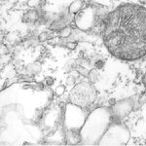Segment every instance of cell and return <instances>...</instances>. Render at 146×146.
<instances>
[{
  "label": "cell",
  "mask_w": 146,
  "mask_h": 146,
  "mask_svg": "<svg viewBox=\"0 0 146 146\" xmlns=\"http://www.w3.org/2000/svg\"><path fill=\"white\" fill-rule=\"evenodd\" d=\"M47 38H48V35H47V33H45V32L41 33V35L39 36V40H40V41H44V40H46Z\"/></svg>",
  "instance_id": "obj_2"
},
{
  "label": "cell",
  "mask_w": 146,
  "mask_h": 146,
  "mask_svg": "<svg viewBox=\"0 0 146 146\" xmlns=\"http://www.w3.org/2000/svg\"><path fill=\"white\" fill-rule=\"evenodd\" d=\"M63 92H64V87H58V88L56 89V94H58V95H62Z\"/></svg>",
  "instance_id": "obj_3"
},
{
  "label": "cell",
  "mask_w": 146,
  "mask_h": 146,
  "mask_svg": "<svg viewBox=\"0 0 146 146\" xmlns=\"http://www.w3.org/2000/svg\"><path fill=\"white\" fill-rule=\"evenodd\" d=\"M102 39L108 51L124 60L146 56V9L124 4L103 20Z\"/></svg>",
  "instance_id": "obj_1"
}]
</instances>
